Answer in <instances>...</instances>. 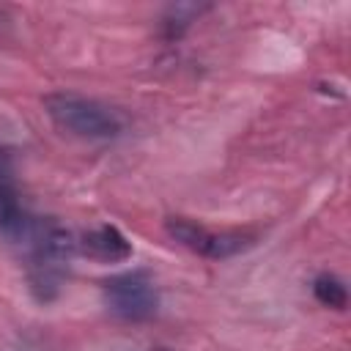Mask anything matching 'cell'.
<instances>
[{
	"label": "cell",
	"instance_id": "1",
	"mask_svg": "<svg viewBox=\"0 0 351 351\" xmlns=\"http://www.w3.org/2000/svg\"><path fill=\"white\" fill-rule=\"evenodd\" d=\"M44 110L55 126L82 140H112L123 132V118L112 107L82 93H71V90L47 93Z\"/></svg>",
	"mask_w": 351,
	"mask_h": 351
},
{
	"label": "cell",
	"instance_id": "2",
	"mask_svg": "<svg viewBox=\"0 0 351 351\" xmlns=\"http://www.w3.org/2000/svg\"><path fill=\"white\" fill-rule=\"evenodd\" d=\"M27 247H30V269H27L30 288L41 302H49L60 288L71 252L77 250V241L69 236V230L58 228L55 222L38 219Z\"/></svg>",
	"mask_w": 351,
	"mask_h": 351
},
{
	"label": "cell",
	"instance_id": "3",
	"mask_svg": "<svg viewBox=\"0 0 351 351\" xmlns=\"http://www.w3.org/2000/svg\"><path fill=\"white\" fill-rule=\"evenodd\" d=\"M104 304L123 321H148L159 310V291L148 271L132 269L101 282Z\"/></svg>",
	"mask_w": 351,
	"mask_h": 351
},
{
	"label": "cell",
	"instance_id": "4",
	"mask_svg": "<svg viewBox=\"0 0 351 351\" xmlns=\"http://www.w3.org/2000/svg\"><path fill=\"white\" fill-rule=\"evenodd\" d=\"M165 230L170 233V239H176L178 244H184L186 250L203 255V258H233L244 250H250L255 244L252 233L244 230H211L195 219L186 217H167L165 219Z\"/></svg>",
	"mask_w": 351,
	"mask_h": 351
},
{
	"label": "cell",
	"instance_id": "5",
	"mask_svg": "<svg viewBox=\"0 0 351 351\" xmlns=\"http://www.w3.org/2000/svg\"><path fill=\"white\" fill-rule=\"evenodd\" d=\"M36 225H38V219L25 208V203L19 197V186L14 181L8 156H0V233L16 244H22V241L27 244Z\"/></svg>",
	"mask_w": 351,
	"mask_h": 351
},
{
	"label": "cell",
	"instance_id": "6",
	"mask_svg": "<svg viewBox=\"0 0 351 351\" xmlns=\"http://www.w3.org/2000/svg\"><path fill=\"white\" fill-rule=\"evenodd\" d=\"M77 250L96 263H123L132 258V241L115 225H96L77 239Z\"/></svg>",
	"mask_w": 351,
	"mask_h": 351
},
{
	"label": "cell",
	"instance_id": "7",
	"mask_svg": "<svg viewBox=\"0 0 351 351\" xmlns=\"http://www.w3.org/2000/svg\"><path fill=\"white\" fill-rule=\"evenodd\" d=\"M313 296L332 310H346L348 304V291L343 285V280H337L335 274H318L313 280Z\"/></svg>",
	"mask_w": 351,
	"mask_h": 351
}]
</instances>
